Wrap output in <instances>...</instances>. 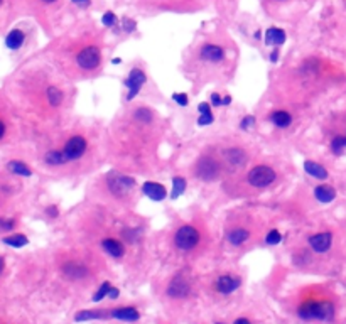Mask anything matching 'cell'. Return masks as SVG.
<instances>
[{
    "label": "cell",
    "mask_w": 346,
    "mask_h": 324,
    "mask_svg": "<svg viewBox=\"0 0 346 324\" xmlns=\"http://www.w3.org/2000/svg\"><path fill=\"white\" fill-rule=\"evenodd\" d=\"M169 122L152 105L127 103L105 129V161L134 176L162 171Z\"/></svg>",
    "instance_id": "1"
},
{
    "label": "cell",
    "mask_w": 346,
    "mask_h": 324,
    "mask_svg": "<svg viewBox=\"0 0 346 324\" xmlns=\"http://www.w3.org/2000/svg\"><path fill=\"white\" fill-rule=\"evenodd\" d=\"M346 88V66L331 57L311 52L280 68L272 79L269 95L274 105L294 110L311 108L323 98Z\"/></svg>",
    "instance_id": "2"
},
{
    "label": "cell",
    "mask_w": 346,
    "mask_h": 324,
    "mask_svg": "<svg viewBox=\"0 0 346 324\" xmlns=\"http://www.w3.org/2000/svg\"><path fill=\"white\" fill-rule=\"evenodd\" d=\"M65 157V171L73 178L88 176L105 159V132L100 134L97 125L76 122L73 129L57 144Z\"/></svg>",
    "instance_id": "3"
},
{
    "label": "cell",
    "mask_w": 346,
    "mask_h": 324,
    "mask_svg": "<svg viewBox=\"0 0 346 324\" xmlns=\"http://www.w3.org/2000/svg\"><path fill=\"white\" fill-rule=\"evenodd\" d=\"M140 184L137 176L122 169L110 167L98 174L88 186L86 198L90 203L100 204L115 213H129L135 208L140 198Z\"/></svg>",
    "instance_id": "4"
},
{
    "label": "cell",
    "mask_w": 346,
    "mask_h": 324,
    "mask_svg": "<svg viewBox=\"0 0 346 324\" xmlns=\"http://www.w3.org/2000/svg\"><path fill=\"white\" fill-rule=\"evenodd\" d=\"M235 70V51L222 41L208 39L193 49L184 73L198 88L232 78Z\"/></svg>",
    "instance_id": "5"
},
{
    "label": "cell",
    "mask_w": 346,
    "mask_h": 324,
    "mask_svg": "<svg viewBox=\"0 0 346 324\" xmlns=\"http://www.w3.org/2000/svg\"><path fill=\"white\" fill-rule=\"evenodd\" d=\"M286 179V166L277 159H259L240 174L223 181V191L232 199H248L279 188Z\"/></svg>",
    "instance_id": "6"
},
{
    "label": "cell",
    "mask_w": 346,
    "mask_h": 324,
    "mask_svg": "<svg viewBox=\"0 0 346 324\" xmlns=\"http://www.w3.org/2000/svg\"><path fill=\"white\" fill-rule=\"evenodd\" d=\"M62 73L73 83L90 81L105 70V47L97 36H80L62 51Z\"/></svg>",
    "instance_id": "7"
},
{
    "label": "cell",
    "mask_w": 346,
    "mask_h": 324,
    "mask_svg": "<svg viewBox=\"0 0 346 324\" xmlns=\"http://www.w3.org/2000/svg\"><path fill=\"white\" fill-rule=\"evenodd\" d=\"M169 230V243L172 250L181 255H193L203 250L211 235V226L201 213L179 218Z\"/></svg>",
    "instance_id": "8"
},
{
    "label": "cell",
    "mask_w": 346,
    "mask_h": 324,
    "mask_svg": "<svg viewBox=\"0 0 346 324\" xmlns=\"http://www.w3.org/2000/svg\"><path fill=\"white\" fill-rule=\"evenodd\" d=\"M267 228L260 218L245 208H235L227 215L223 225V242L230 248H243Z\"/></svg>",
    "instance_id": "9"
},
{
    "label": "cell",
    "mask_w": 346,
    "mask_h": 324,
    "mask_svg": "<svg viewBox=\"0 0 346 324\" xmlns=\"http://www.w3.org/2000/svg\"><path fill=\"white\" fill-rule=\"evenodd\" d=\"M190 176L199 184H218L227 179L228 172L216 145L204 147L190 167Z\"/></svg>",
    "instance_id": "10"
},
{
    "label": "cell",
    "mask_w": 346,
    "mask_h": 324,
    "mask_svg": "<svg viewBox=\"0 0 346 324\" xmlns=\"http://www.w3.org/2000/svg\"><path fill=\"white\" fill-rule=\"evenodd\" d=\"M216 147H218L219 156H222L223 162H225V167H227V172H228L227 178L240 174L255 161L251 147L247 144V142L225 140V142L216 144Z\"/></svg>",
    "instance_id": "11"
},
{
    "label": "cell",
    "mask_w": 346,
    "mask_h": 324,
    "mask_svg": "<svg viewBox=\"0 0 346 324\" xmlns=\"http://www.w3.org/2000/svg\"><path fill=\"white\" fill-rule=\"evenodd\" d=\"M296 314L304 322H333L336 304L329 297H306L296 307Z\"/></svg>",
    "instance_id": "12"
},
{
    "label": "cell",
    "mask_w": 346,
    "mask_h": 324,
    "mask_svg": "<svg viewBox=\"0 0 346 324\" xmlns=\"http://www.w3.org/2000/svg\"><path fill=\"white\" fill-rule=\"evenodd\" d=\"M264 122L279 134H289L297 125V110L286 105H272L264 113Z\"/></svg>",
    "instance_id": "13"
},
{
    "label": "cell",
    "mask_w": 346,
    "mask_h": 324,
    "mask_svg": "<svg viewBox=\"0 0 346 324\" xmlns=\"http://www.w3.org/2000/svg\"><path fill=\"white\" fill-rule=\"evenodd\" d=\"M150 81V76H149V71L147 68L144 65H132L130 66L129 73L125 74L123 78V88H125V95H123V103H132L135 102L140 93L144 92L145 86L149 84Z\"/></svg>",
    "instance_id": "14"
},
{
    "label": "cell",
    "mask_w": 346,
    "mask_h": 324,
    "mask_svg": "<svg viewBox=\"0 0 346 324\" xmlns=\"http://www.w3.org/2000/svg\"><path fill=\"white\" fill-rule=\"evenodd\" d=\"M336 242H338L336 228L324 225L321 228H318V230L307 233L304 243L311 248L316 257H324V255L333 252V248L336 247Z\"/></svg>",
    "instance_id": "15"
},
{
    "label": "cell",
    "mask_w": 346,
    "mask_h": 324,
    "mask_svg": "<svg viewBox=\"0 0 346 324\" xmlns=\"http://www.w3.org/2000/svg\"><path fill=\"white\" fill-rule=\"evenodd\" d=\"M61 274L62 277L66 280H70V282H85L91 277L93 274V269L91 265L86 262L85 258L81 257H76V255H73V257H68L62 260L61 263Z\"/></svg>",
    "instance_id": "16"
},
{
    "label": "cell",
    "mask_w": 346,
    "mask_h": 324,
    "mask_svg": "<svg viewBox=\"0 0 346 324\" xmlns=\"http://www.w3.org/2000/svg\"><path fill=\"white\" fill-rule=\"evenodd\" d=\"M193 292V282L186 274L177 272L171 277V280L166 285V296L172 301H182L187 299Z\"/></svg>",
    "instance_id": "17"
},
{
    "label": "cell",
    "mask_w": 346,
    "mask_h": 324,
    "mask_svg": "<svg viewBox=\"0 0 346 324\" xmlns=\"http://www.w3.org/2000/svg\"><path fill=\"white\" fill-rule=\"evenodd\" d=\"M302 169L306 172V176L314 179L316 183H329L333 179V174L329 171V167L321 161H316V159H304L302 162Z\"/></svg>",
    "instance_id": "18"
},
{
    "label": "cell",
    "mask_w": 346,
    "mask_h": 324,
    "mask_svg": "<svg viewBox=\"0 0 346 324\" xmlns=\"http://www.w3.org/2000/svg\"><path fill=\"white\" fill-rule=\"evenodd\" d=\"M240 287H242V277L232 272L218 275V277L213 280V289L219 296H232L233 292H237Z\"/></svg>",
    "instance_id": "19"
},
{
    "label": "cell",
    "mask_w": 346,
    "mask_h": 324,
    "mask_svg": "<svg viewBox=\"0 0 346 324\" xmlns=\"http://www.w3.org/2000/svg\"><path fill=\"white\" fill-rule=\"evenodd\" d=\"M140 193H142L147 199L154 201V203H162L164 199L169 198V189H167L162 183H157L154 179L145 181V183L140 186Z\"/></svg>",
    "instance_id": "20"
},
{
    "label": "cell",
    "mask_w": 346,
    "mask_h": 324,
    "mask_svg": "<svg viewBox=\"0 0 346 324\" xmlns=\"http://www.w3.org/2000/svg\"><path fill=\"white\" fill-rule=\"evenodd\" d=\"M312 198L319 204H331L338 198V188L329 183H318L312 188Z\"/></svg>",
    "instance_id": "21"
},
{
    "label": "cell",
    "mask_w": 346,
    "mask_h": 324,
    "mask_svg": "<svg viewBox=\"0 0 346 324\" xmlns=\"http://www.w3.org/2000/svg\"><path fill=\"white\" fill-rule=\"evenodd\" d=\"M110 319L123 321V322H137L140 319V311L135 306L110 307Z\"/></svg>",
    "instance_id": "22"
},
{
    "label": "cell",
    "mask_w": 346,
    "mask_h": 324,
    "mask_svg": "<svg viewBox=\"0 0 346 324\" xmlns=\"http://www.w3.org/2000/svg\"><path fill=\"white\" fill-rule=\"evenodd\" d=\"M264 44L267 47H282L287 41V33L286 29L277 27V25H270L264 31Z\"/></svg>",
    "instance_id": "23"
},
{
    "label": "cell",
    "mask_w": 346,
    "mask_h": 324,
    "mask_svg": "<svg viewBox=\"0 0 346 324\" xmlns=\"http://www.w3.org/2000/svg\"><path fill=\"white\" fill-rule=\"evenodd\" d=\"M107 319H110V309H81L75 314L76 322L107 321Z\"/></svg>",
    "instance_id": "24"
},
{
    "label": "cell",
    "mask_w": 346,
    "mask_h": 324,
    "mask_svg": "<svg viewBox=\"0 0 346 324\" xmlns=\"http://www.w3.org/2000/svg\"><path fill=\"white\" fill-rule=\"evenodd\" d=\"M186 189H187V178L184 174H174V176H172V186L169 189V199L171 201L179 199L181 196L186 193Z\"/></svg>",
    "instance_id": "25"
},
{
    "label": "cell",
    "mask_w": 346,
    "mask_h": 324,
    "mask_svg": "<svg viewBox=\"0 0 346 324\" xmlns=\"http://www.w3.org/2000/svg\"><path fill=\"white\" fill-rule=\"evenodd\" d=\"M7 171L12 174V176H19V178H30L34 174L33 167H30L27 162L19 161V159H12V161L7 162Z\"/></svg>",
    "instance_id": "26"
},
{
    "label": "cell",
    "mask_w": 346,
    "mask_h": 324,
    "mask_svg": "<svg viewBox=\"0 0 346 324\" xmlns=\"http://www.w3.org/2000/svg\"><path fill=\"white\" fill-rule=\"evenodd\" d=\"M24 42H25V33L19 27L12 29L5 36V47H7L9 51H19L20 47L24 46Z\"/></svg>",
    "instance_id": "27"
},
{
    "label": "cell",
    "mask_w": 346,
    "mask_h": 324,
    "mask_svg": "<svg viewBox=\"0 0 346 324\" xmlns=\"http://www.w3.org/2000/svg\"><path fill=\"white\" fill-rule=\"evenodd\" d=\"M284 240V235H282L280 228L277 226H267V230L264 231V235H262V242H264V245L267 247H275L282 243Z\"/></svg>",
    "instance_id": "28"
},
{
    "label": "cell",
    "mask_w": 346,
    "mask_h": 324,
    "mask_svg": "<svg viewBox=\"0 0 346 324\" xmlns=\"http://www.w3.org/2000/svg\"><path fill=\"white\" fill-rule=\"evenodd\" d=\"M2 243L12 248H24L29 243V238L24 233H10V235L2 238Z\"/></svg>",
    "instance_id": "29"
},
{
    "label": "cell",
    "mask_w": 346,
    "mask_h": 324,
    "mask_svg": "<svg viewBox=\"0 0 346 324\" xmlns=\"http://www.w3.org/2000/svg\"><path fill=\"white\" fill-rule=\"evenodd\" d=\"M135 31H137V20L132 19V17H122L120 19V24H118V27H117V33H122L125 36H130V34H134Z\"/></svg>",
    "instance_id": "30"
},
{
    "label": "cell",
    "mask_w": 346,
    "mask_h": 324,
    "mask_svg": "<svg viewBox=\"0 0 346 324\" xmlns=\"http://www.w3.org/2000/svg\"><path fill=\"white\" fill-rule=\"evenodd\" d=\"M120 24V19L118 15L113 12V10H105L102 14V25L105 29H112V31H117Z\"/></svg>",
    "instance_id": "31"
},
{
    "label": "cell",
    "mask_w": 346,
    "mask_h": 324,
    "mask_svg": "<svg viewBox=\"0 0 346 324\" xmlns=\"http://www.w3.org/2000/svg\"><path fill=\"white\" fill-rule=\"evenodd\" d=\"M255 127H257V115H254V113L243 115L242 119H240V122H238V129L242 132H245V134L251 132Z\"/></svg>",
    "instance_id": "32"
},
{
    "label": "cell",
    "mask_w": 346,
    "mask_h": 324,
    "mask_svg": "<svg viewBox=\"0 0 346 324\" xmlns=\"http://www.w3.org/2000/svg\"><path fill=\"white\" fill-rule=\"evenodd\" d=\"M112 282H110V280H103L102 284H100V287L97 289V292L95 294L91 296V301L93 302H102L103 299H107V296H108V292H110V289H112Z\"/></svg>",
    "instance_id": "33"
},
{
    "label": "cell",
    "mask_w": 346,
    "mask_h": 324,
    "mask_svg": "<svg viewBox=\"0 0 346 324\" xmlns=\"http://www.w3.org/2000/svg\"><path fill=\"white\" fill-rule=\"evenodd\" d=\"M172 102H174L177 107H181V108H186V107H190V95H187L186 92H176V93H172Z\"/></svg>",
    "instance_id": "34"
},
{
    "label": "cell",
    "mask_w": 346,
    "mask_h": 324,
    "mask_svg": "<svg viewBox=\"0 0 346 324\" xmlns=\"http://www.w3.org/2000/svg\"><path fill=\"white\" fill-rule=\"evenodd\" d=\"M17 226V220L14 216H2L0 218V231H12Z\"/></svg>",
    "instance_id": "35"
},
{
    "label": "cell",
    "mask_w": 346,
    "mask_h": 324,
    "mask_svg": "<svg viewBox=\"0 0 346 324\" xmlns=\"http://www.w3.org/2000/svg\"><path fill=\"white\" fill-rule=\"evenodd\" d=\"M44 216H48L49 220H57L61 216V210L56 203H51L44 208Z\"/></svg>",
    "instance_id": "36"
},
{
    "label": "cell",
    "mask_w": 346,
    "mask_h": 324,
    "mask_svg": "<svg viewBox=\"0 0 346 324\" xmlns=\"http://www.w3.org/2000/svg\"><path fill=\"white\" fill-rule=\"evenodd\" d=\"M198 125L199 127H209L213 125L214 122H216V116H214V113H209V115H198Z\"/></svg>",
    "instance_id": "37"
},
{
    "label": "cell",
    "mask_w": 346,
    "mask_h": 324,
    "mask_svg": "<svg viewBox=\"0 0 346 324\" xmlns=\"http://www.w3.org/2000/svg\"><path fill=\"white\" fill-rule=\"evenodd\" d=\"M209 103H211V107L214 110L222 108V105H223V93L213 92L211 95H209Z\"/></svg>",
    "instance_id": "38"
},
{
    "label": "cell",
    "mask_w": 346,
    "mask_h": 324,
    "mask_svg": "<svg viewBox=\"0 0 346 324\" xmlns=\"http://www.w3.org/2000/svg\"><path fill=\"white\" fill-rule=\"evenodd\" d=\"M280 52H282V47H270L269 63H272V65H277V63L280 61Z\"/></svg>",
    "instance_id": "39"
},
{
    "label": "cell",
    "mask_w": 346,
    "mask_h": 324,
    "mask_svg": "<svg viewBox=\"0 0 346 324\" xmlns=\"http://www.w3.org/2000/svg\"><path fill=\"white\" fill-rule=\"evenodd\" d=\"M209 113H214V108L211 107L209 102H201L198 105V115H209Z\"/></svg>",
    "instance_id": "40"
},
{
    "label": "cell",
    "mask_w": 346,
    "mask_h": 324,
    "mask_svg": "<svg viewBox=\"0 0 346 324\" xmlns=\"http://www.w3.org/2000/svg\"><path fill=\"white\" fill-rule=\"evenodd\" d=\"M70 2L80 10H86L91 7V0H70Z\"/></svg>",
    "instance_id": "41"
},
{
    "label": "cell",
    "mask_w": 346,
    "mask_h": 324,
    "mask_svg": "<svg viewBox=\"0 0 346 324\" xmlns=\"http://www.w3.org/2000/svg\"><path fill=\"white\" fill-rule=\"evenodd\" d=\"M118 297H120V289H118V287H115V285H112V289H110L108 296H107V299H110V301H117Z\"/></svg>",
    "instance_id": "42"
},
{
    "label": "cell",
    "mask_w": 346,
    "mask_h": 324,
    "mask_svg": "<svg viewBox=\"0 0 346 324\" xmlns=\"http://www.w3.org/2000/svg\"><path fill=\"white\" fill-rule=\"evenodd\" d=\"M233 103V98H232V95L230 93H223V105H222V108L225 107H230V105Z\"/></svg>",
    "instance_id": "43"
},
{
    "label": "cell",
    "mask_w": 346,
    "mask_h": 324,
    "mask_svg": "<svg viewBox=\"0 0 346 324\" xmlns=\"http://www.w3.org/2000/svg\"><path fill=\"white\" fill-rule=\"evenodd\" d=\"M5 134H7V125H5V122L0 119V140L4 139Z\"/></svg>",
    "instance_id": "44"
},
{
    "label": "cell",
    "mask_w": 346,
    "mask_h": 324,
    "mask_svg": "<svg viewBox=\"0 0 346 324\" xmlns=\"http://www.w3.org/2000/svg\"><path fill=\"white\" fill-rule=\"evenodd\" d=\"M233 324H254L248 317H237V319L233 321Z\"/></svg>",
    "instance_id": "45"
},
{
    "label": "cell",
    "mask_w": 346,
    "mask_h": 324,
    "mask_svg": "<svg viewBox=\"0 0 346 324\" xmlns=\"http://www.w3.org/2000/svg\"><path fill=\"white\" fill-rule=\"evenodd\" d=\"M112 65H122V57H112Z\"/></svg>",
    "instance_id": "46"
},
{
    "label": "cell",
    "mask_w": 346,
    "mask_h": 324,
    "mask_svg": "<svg viewBox=\"0 0 346 324\" xmlns=\"http://www.w3.org/2000/svg\"><path fill=\"white\" fill-rule=\"evenodd\" d=\"M5 270V260L0 257V275H2V272Z\"/></svg>",
    "instance_id": "47"
},
{
    "label": "cell",
    "mask_w": 346,
    "mask_h": 324,
    "mask_svg": "<svg viewBox=\"0 0 346 324\" xmlns=\"http://www.w3.org/2000/svg\"><path fill=\"white\" fill-rule=\"evenodd\" d=\"M41 2H43L44 5H52V4H56L57 0H41Z\"/></svg>",
    "instance_id": "48"
},
{
    "label": "cell",
    "mask_w": 346,
    "mask_h": 324,
    "mask_svg": "<svg viewBox=\"0 0 346 324\" xmlns=\"http://www.w3.org/2000/svg\"><path fill=\"white\" fill-rule=\"evenodd\" d=\"M270 2H275V4H287V2H291V0H270Z\"/></svg>",
    "instance_id": "49"
},
{
    "label": "cell",
    "mask_w": 346,
    "mask_h": 324,
    "mask_svg": "<svg viewBox=\"0 0 346 324\" xmlns=\"http://www.w3.org/2000/svg\"><path fill=\"white\" fill-rule=\"evenodd\" d=\"M214 324H227V322H223V321H216V322H214Z\"/></svg>",
    "instance_id": "50"
},
{
    "label": "cell",
    "mask_w": 346,
    "mask_h": 324,
    "mask_svg": "<svg viewBox=\"0 0 346 324\" xmlns=\"http://www.w3.org/2000/svg\"><path fill=\"white\" fill-rule=\"evenodd\" d=\"M0 5H2V0H0Z\"/></svg>",
    "instance_id": "51"
}]
</instances>
